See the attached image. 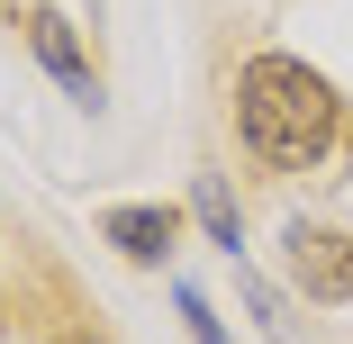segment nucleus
I'll return each mask as SVG.
<instances>
[{"label":"nucleus","instance_id":"nucleus-1","mask_svg":"<svg viewBox=\"0 0 353 344\" xmlns=\"http://www.w3.org/2000/svg\"><path fill=\"white\" fill-rule=\"evenodd\" d=\"M236 136H245L254 163L308 172V163L335 154L344 100H335V82L317 73V63H299V54H245L236 63Z\"/></svg>","mask_w":353,"mask_h":344},{"label":"nucleus","instance_id":"nucleus-2","mask_svg":"<svg viewBox=\"0 0 353 344\" xmlns=\"http://www.w3.org/2000/svg\"><path fill=\"white\" fill-rule=\"evenodd\" d=\"M290 245V290L299 299H317V308H344L353 299V227H290L281 236Z\"/></svg>","mask_w":353,"mask_h":344},{"label":"nucleus","instance_id":"nucleus-3","mask_svg":"<svg viewBox=\"0 0 353 344\" xmlns=\"http://www.w3.org/2000/svg\"><path fill=\"white\" fill-rule=\"evenodd\" d=\"M28 45H37V63H46L82 109H100V73H91V54H82V37H73L63 10H28Z\"/></svg>","mask_w":353,"mask_h":344},{"label":"nucleus","instance_id":"nucleus-4","mask_svg":"<svg viewBox=\"0 0 353 344\" xmlns=\"http://www.w3.org/2000/svg\"><path fill=\"white\" fill-rule=\"evenodd\" d=\"M100 236H109L127 263H163V254L181 245V209H163V199H127V209L100 218Z\"/></svg>","mask_w":353,"mask_h":344},{"label":"nucleus","instance_id":"nucleus-5","mask_svg":"<svg viewBox=\"0 0 353 344\" xmlns=\"http://www.w3.org/2000/svg\"><path fill=\"white\" fill-rule=\"evenodd\" d=\"M190 209H199V227L218 236V245H227V263H236V245H245V218H236V199H227V181H218V172H199Z\"/></svg>","mask_w":353,"mask_h":344},{"label":"nucleus","instance_id":"nucleus-6","mask_svg":"<svg viewBox=\"0 0 353 344\" xmlns=\"http://www.w3.org/2000/svg\"><path fill=\"white\" fill-rule=\"evenodd\" d=\"M236 281H245V299H254V317H263V335H272V344H290V317H281V299H272V290L254 281L245 263H236Z\"/></svg>","mask_w":353,"mask_h":344},{"label":"nucleus","instance_id":"nucleus-7","mask_svg":"<svg viewBox=\"0 0 353 344\" xmlns=\"http://www.w3.org/2000/svg\"><path fill=\"white\" fill-rule=\"evenodd\" d=\"M172 299H181V317H190V344H227V326L208 317V299H199V290H172Z\"/></svg>","mask_w":353,"mask_h":344},{"label":"nucleus","instance_id":"nucleus-8","mask_svg":"<svg viewBox=\"0 0 353 344\" xmlns=\"http://www.w3.org/2000/svg\"><path fill=\"white\" fill-rule=\"evenodd\" d=\"M46 344H109V335H91V326H63V335H46Z\"/></svg>","mask_w":353,"mask_h":344},{"label":"nucleus","instance_id":"nucleus-9","mask_svg":"<svg viewBox=\"0 0 353 344\" xmlns=\"http://www.w3.org/2000/svg\"><path fill=\"white\" fill-rule=\"evenodd\" d=\"M91 10H100V0H91Z\"/></svg>","mask_w":353,"mask_h":344}]
</instances>
